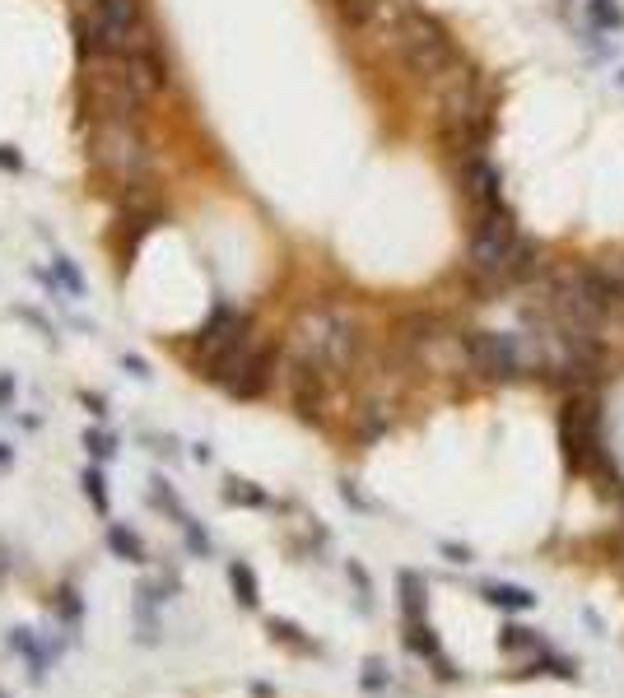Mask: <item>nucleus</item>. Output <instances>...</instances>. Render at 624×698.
<instances>
[{
    "mask_svg": "<svg viewBox=\"0 0 624 698\" xmlns=\"http://www.w3.org/2000/svg\"><path fill=\"white\" fill-rule=\"evenodd\" d=\"M387 38H392L396 56L406 61L415 75L424 80H452L457 75V47L452 33L438 24L429 10L420 5H387Z\"/></svg>",
    "mask_w": 624,
    "mask_h": 698,
    "instance_id": "1",
    "label": "nucleus"
},
{
    "mask_svg": "<svg viewBox=\"0 0 624 698\" xmlns=\"http://www.w3.org/2000/svg\"><path fill=\"white\" fill-rule=\"evenodd\" d=\"M359 322L350 312H336V308H308L289 336V359L312 363L322 373H345L354 359H359Z\"/></svg>",
    "mask_w": 624,
    "mask_h": 698,
    "instance_id": "2",
    "label": "nucleus"
},
{
    "mask_svg": "<svg viewBox=\"0 0 624 698\" xmlns=\"http://www.w3.org/2000/svg\"><path fill=\"white\" fill-rule=\"evenodd\" d=\"M75 38L84 56H112L154 38L140 0H75Z\"/></svg>",
    "mask_w": 624,
    "mask_h": 698,
    "instance_id": "3",
    "label": "nucleus"
},
{
    "mask_svg": "<svg viewBox=\"0 0 624 698\" xmlns=\"http://www.w3.org/2000/svg\"><path fill=\"white\" fill-rule=\"evenodd\" d=\"M89 154H94L98 173L112 177V182L126 191H140L154 173V149H150V140H145V126H140V121H122V117L94 121Z\"/></svg>",
    "mask_w": 624,
    "mask_h": 698,
    "instance_id": "4",
    "label": "nucleus"
},
{
    "mask_svg": "<svg viewBox=\"0 0 624 698\" xmlns=\"http://www.w3.org/2000/svg\"><path fill=\"white\" fill-rule=\"evenodd\" d=\"M271 373H275V354L266 345H257V340H247L233 354H224L205 377H215L219 387L229 396H238V401H257L261 391L271 387Z\"/></svg>",
    "mask_w": 624,
    "mask_h": 698,
    "instance_id": "5",
    "label": "nucleus"
},
{
    "mask_svg": "<svg viewBox=\"0 0 624 698\" xmlns=\"http://www.w3.org/2000/svg\"><path fill=\"white\" fill-rule=\"evenodd\" d=\"M559 438H564V457L573 470H597L601 466V419L592 401H569L559 419Z\"/></svg>",
    "mask_w": 624,
    "mask_h": 698,
    "instance_id": "6",
    "label": "nucleus"
},
{
    "mask_svg": "<svg viewBox=\"0 0 624 698\" xmlns=\"http://www.w3.org/2000/svg\"><path fill=\"white\" fill-rule=\"evenodd\" d=\"M462 354L475 373L494 377V382H508V377L522 373V349H517L513 336H503V331H466Z\"/></svg>",
    "mask_w": 624,
    "mask_h": 698,
    "instance_id": "7",
    "label": "nucleus"
},
{
    "mask_svg": "<svg viewBox=\"0 0 624 698\" xmlns=\"http://www.w3.org/2000/svg\"><path fill=\"white\" fill-rule=\"evenodd\" d=\"M247 312H238V308H219L210 322L201 326V336H196V359L205 363V373L215 368L224 354H233L238 345H247Z\"/></svg>",
    "mask_w": 624,
    "mask_h": 698,
    "instance_id": "8",
    "label": "nucleus"
},
{
    "mask_svg": "<svg viewBox=\"0 0 624 698\" xmlns=\"http://www.w3.org/2000/svg\"><path fill=\"white\" fill-rule=\"evenodd\" d=\"M462 182H466V196H471V205L475 210H503V177H499V168L489 159H480V154H471L466 159V168H462Z\"/></svg>",
    "mask_w": 624,
    "mask_h": 698,
    "instance_id": "9",
    "label": "nucleus"
},
{
    "mask_svg": "<svg viewBox=\"0 0 624 698\" xmlns=\"http://www.w3.org/2000/svg\"><path fill=\"white\" fill-rule=\"evenodd\" d=\"M108 550H112V559H122V564H145V559H150L140 531H131V526H122V522L108 526Z\"/></svg>",
    "mask_w": 624,
    "mask_h": 698,
    "instance_id": "10",
    "label": "nucleus"
},
{
    "mask_svg": "<svg viewBox=\"0 0 624 698\" xmlns=\"http://www.w3.org/2000/svg\"><path fill=\"white\" fill-rule=\"evenodd\" d=\"M229 587H233V601L243 605V610H257L261 605V582H257V573H252L247 559H233L229 564Z\"/></svg>",
    "mask_w": 624,
    "mask_h": 698,
    "instance_id": "11",
    "label": "nucleus"
},
{
    "mask_svg": "<svg viewBox=\"0 0 624 698\" xmlns=\"http://www.w3.org/2000/svg\"><path fill=\"white\" fill-rule=\"evenodd\" d=\"M10 652H19V657H28V666H33V685H42L47 680V652L38 647V638H33V629H10Z\"/></svg>",
    "mask_w": 624,
    "mask_h": 698,
    "instance_id": "12",
    "label": "nucleus"
},
{
    "mask_svg": "<svg viewBox=\"0 0 624 698\" xmlns=\"http://www.w3.org/2000/svg\"><path fill=\"white\" fill-rule=\"evenodd\" d=\"M42 280L52 284V294H56V284H61L70 298H84V280H80V270H75V261H70L66 252H52V275H42Z\"/></svg>",
    "mask_w": 624,
    "mask_h": 698,
    "instance_id": "13",
    "label": "nucleus"
},
{
    "mask_svg": "<svg viewBox=\"0 0 624 698\" xmlns=\"http://www.w3.org/2000/svg\"><path fill=\"white\" fill-rule=\"evenodd\" d=\"M485 601H489V605H499V610H531V605H536V596H531L527 587L489 582V587H485Z\"/></svg>",
    "mask_w": 624,
    "mask_h": 698,
    "instance_id": "14",
    "label": "nucleus"
},
{
    "mask_svg": "<svg viewBox=\"0 0 624 698\" xmlns=\"http://www.w3.org/2000/svg\"><path fill=\"white\" fill-rule=\"evenodd\" d=\"M266 633H271L275 643L294 647V652H317V643H312V638L299 629V624H294V619H266Z\"/></svg>",
    "mask_w": 624,
    "mask_h": 698,
    "instance_id": "15",
    "label": "nucleus"
},
{
    "mask_svg": "<svg viewBox=\"0 0 624 698\" xmlns=\"http://www.w3.org/2000/svg\"><path fill=\"white\" fill-rule=\"evenodd\" d=\"M80 484H84V498L94 503V512H98V517H108V512H112V498H108V480H103V470H98V461H94V466H84Z\"/></svg>",
    "mask_w": 624,
    "mask_h": 698,
    "instance_id": "16",
    "label": "nucleus"
},
{
    "mask_svg": "<svg viewBox=\"0 0 624 698\" xmlns=\"http://www.w3.org/2000/svg\"><path fill=\"white\" fill-rule=\"evenodd\" d=\"M224 503H233V508H266V494H261L252 480H224Z\"/></svg>",
    "mask_w": 624,
    "mask_h": 698,
    "instance_id": "17",
    "label": "nucleus"
},
{
    "mask_svg": "<svg viewBox=\"0 0 624 698\" xmlns=\"http://www.w3.org/2000/svg\"><path fill=\"white\" fill-rule=\"evenodd\" d=\"M401 610H406L410 624L424 619V578L420 573H401Z\"/></svg>",
    "mask_w": 624,
    "mask_h": 698,
    "instance_id": "18",
    "label": "nucleus"
},
{
    "mask_svg": "<svg viewBox=\"0 0 624 698\" xmlns=\"http://www.w3.org/2000/svg\"><path fill=\"white\" fill-rule=\"evenodd\" d=\"M406 647L410 652H420V657H443V652H438V638H434V629H429V624H424V619H415V624H410L406 629Z\"/></svg>",
    "mask_w": 624,
    "mask_h": 698,
    "instance_id": "19",
    "label": "nucleus"
},
{
    "mask_svg": "<svg viewBox=\"0 0 624 698\" xmlns=\"http://www.w3.org/2000/svg\"><path fill=\"white\" fill-rule=\"evenodd\" d=\"M154 503H159V508L163 512H168V517H173V522L177 526H182V522H187V508H182V498H177L173 494V484H168V480H163V475H154Z\"/></svg>",
    "mask_w": 624,
    "mask_h": 698,
    "instance_id": "20",
    "label": "nucleus"
},
{
    "mask_svg": "<svg viewBox=\"0 0 624 698\" xmlns=\"http://www.w3.org/2000/svg\"><path fill=\"white\" fill-rule=\"evenodd\" d=\"M84 452L94 461H112L117 457V438L108 429H84Z\"/></svg>",
    "mask_w": 624,
    "mask_h": 698,
    "instance_id": "21",
    "label": "nucleus"
},
{
    "mask_svg": "<svg viewBox=\"0 0 624 698\" xmlns=\"http://www.w3.org/2000/svg\"><path fill=\"white\" fill-rule=\"evenodd\" d=\"M499 647H503V652H531V647H536V633L522 629V624H503V629H499Z\"/></svg>",
    "mask_w": 624,
    "mask_h": 698,
    "instance_id": "22",
    "label": "nucleus"
},
{
    "mask_svg": "<svg viewBox=\"0 0 624 698\" xmlns=\"http://www.w3.org/2000/svg\"><path fill=\"white\" fill-rule=\"evenodd\" d=\"M56 615L66 619V624H80V615H84L80 591H75V587H61V591H56Z\"/></svg>",
    "mask_w": 624,
    "mask_h": 698,
    "instance_id": "23",
    "label": "nucleus"
},
{
    "mask_svg": "<svg viewBox=\"0 0 624 698\" xmlns=\"http://www.w3.org/2000/svg\"><path fill=\"white\" fill-rule=\"evenodd\" d=\"M182 536H187V554H196V559H205V554H210V536H205V531L191 522V517L182 522Z\"/></svg>",
    "mask_w": 624,
    "mask_h": 698,
    "instance_id": "24",
    "label": "nucleus"
},
{
    "mask_svg": "<svg viewBox=\"0 0 624 698\" xmlns=\"http://www.w3.org/2000/svg\"><path fill=\"white\" fill-rule=\"evenodd\" d=\"M587 14H592V24H601V28H615V24H624V14L615 10L611 0H592V5H587Z\"/></svg>",
    "mask_w": 624,
    "mask_h": 698,
    "instance_id": "25",
    "label": "nucleus"
},
{
    "mask_svg": "<svg viewBox=\"0 0 624 698\" xmlns=\"http://www.w3.org/2000/svg\"><path fill=\"white\" fill-rule=\"evenodd\" d=\"M364 685H368V689H382V685H387V671H382V661H378V657H368V661H364Z\"/></svg>",
    "mask_w": 624,
    "mask_h": 698,
    "instance_id": "26",
    "label": "nucleus"
},
{
    "mask_svg": "<svg viewBox=\"0 0 624 698\" xmlns=\"http://www.w3.org/2000/svg\"><path fill=\"white\" fill-rule=\"evenodd\" d=\"M122 368L136 377V382H150V363L140 359V354H122Z\"/></svg>",
    "mask_w": 624,
    "mask_h": 698,
    "instance_id": "27",
    "label": "nucleus"
},
{
    "mask_svg": "<svg viewBox=\"0 0 624 698\" xmlns=\"http://www.w3.org/2000/svg\"><path fill=\"white\" fill-rule=\"evenodd\" d=\"M350 578H354V587H359V605L368 610V596H373V582H368V573L359 564H350Z\"/></svg>",
    "mask_w": 624,
    "mask_h": 698,
    "instance_id": "28",
    "label": "nucleus"
},
{
    "mask_svg": "<svg viewBox=\"0 0 624 698\" xmlns=\"http://www.w3.org/2000/svg\"><path fill=\"white\" fill-rule=\"evenodd\" d=\"M80 405H84V410H89V415H94V419H103V415H108V401H103L98 391H80Z\"/></svg>",
    "mask_w": 624,
    "mask_h": 698,
    "instance_id": "29",
    "label": "nucleus"
},
{
    "mask_svg": "<svg viewBox=\"0 0 624 698\" xmlns=\"http://www.w3.org/2000/svg\"><path fill=\"white\" fill-rule=\"evenodd\" d=\"M0 168H5V173H24V154L10 145H0Z\"/></svg>",
    "mask_w": 624,
    "mask_h": 698,
    "instance_id": "30",
    "label": "nucleus"
},
{
    "mask_svg": "<svg viewBox=\"0 0 624 698\" xmlns=\"http://www.w3.org/2000/svg\"><path fill=\"white\" fill-rule=\"evenodd\" d=\"M154 452H159L163 461H173V457H177V438H173V433H163V438H154Z\"/></svg>",
    "mask_w": 624,
    "mask_h": 698,
    "instance_id": "31",
    "label": "nucleus"
},
{
    "mask_svg": "<svg viewBox=\"0 0 624 698\" xmlns=\"http://www.w3.org/2000/svg\"><path fill=\"white\" fill-rule=\"evenodd\" d=\"M210 457H215V452H210V443H191V461H201V466H210Z\"/></svg>",
    "mask_w": 624,
    "mask_h": 698,
    "instance_id": "32",
    "label": "nucleus"
},
{
    "mask_svg": "<svg viewBox=\"0 0 624 698\" xmlns=\"http://www.w3.org/2000/svg\"><path fill=\"white\" fill-rule=\"evenodd\" d=\"M443 554H448L452 564H466V559H471V550H466V545H443Z\"/></svg>",
    "mask_w": 624,
    "mask_h": 698,
    "instance_id": "33",
    "label": "nucleus"
},
{
    "mask_svg": "<svg viewBox=\"0 0 624 698\" xmlns=\"http://www.w3.org/2000/svg\"><path fill=\"white\" fill-rule=\"evenodd\" d=\"M14 396V373H0V405H10Z\"/></svg>",
    "mask_w": 624,
    "mask_h": 698,
    "instance_id": "34",
    "label": "nucleus"
},
{
    "mask_svg": "<svg viewBox=\"0 0 624 698\" xmlns=\"http://www.w3.org/2000/svg\"><path fill=\"white\" fill-rule=\"evenodd\" d=\"M10 457H14V447H10V443H0V466H5Z\"/></svg>",
    "mask_w": 624,
    "mask_h": 698,
    "instance_id": "35",
    "label": "nucleus"
},
{
    "mask_svg": "<svg viewBox=\"0 0 624 698\" xmlns=\"http://www.w3.org/2000/svg\"><path fill=\"white\" fill-rule=\"evenodd\" d=\"M0 573H5V559H0Z\"/></svg>",
    "mask_w": 624,
    "mask_h": 698,
    "instance_id": "36",
    "label": "nucleus"
},
{
    "mask_svg": "<svg viewBox=\"0 0 624 698\" xmlns=\"http://www.w3.org/2000/svg\"><path fill=\"white\" fill-rule=\"evenodd\" d=\"M0 698H5V689H0Z\"/></svg>",
    "mask_w": 624,
    "mask_h": 698,
    "instance_id": "37",
    "label": "nucleus"
}]
</instances>
